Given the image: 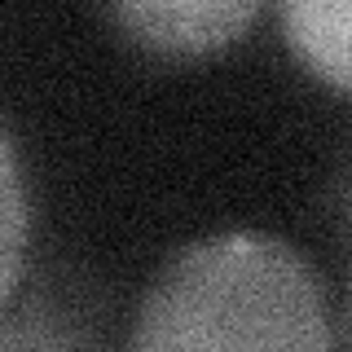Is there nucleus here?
Wrapping results in <instances>:
<instances>
[{
	"label": "nucleus",
	"mask_w": 352,
	"mask_h": 352,
	"mask_svg": "<svg viewBox=\"0 0 352 352\" xmlns=\"http://www.w3.org/2000/svg\"><path fill=\"white\" fill-rule=\"evenodd\" d=\"M128 352H335L317 269L286 238L229 229L154 273Z\"/></svg>",
	"instance_id": "obj_1"
},
{
	"label": "nucleus",
	"mask_w": 352,
	"mask_h": 352,
	"mask_svg": "<svg viewBox=\"0 0 352 352\" xmlns=\"http://www.w3.org/2000/svg\"><path fill=\"white\" fill-rule=\"evenodd\" d=\"M110 18L154 53H216L260 18L256 0H128Z\"/></svg>",
	"instance_id": "obj_2"
},
{
	"label": "nucleus",
	"mask_w": 352,
	"mask_h": 352,
	"mask_svg": "<svg viewBox=\"0 0 352 352\" xmlns=\"http://www.w3.org/2000/svg\"><path fill=\"white\" fill-rule=\"evenodd\" d=\"M278 22L295 58L352 97V0H291L278 9Z\"/></svg>",
	"instance_id": "obj_3"
},
{
	"label": "nucleus",
	"mask_w": 352,
	"mask_h": 352,
	"mask_svg": "<svg viewBox=\"0 0 352 352\" xmlns=\"http://www.w3.org/2000/svg\"><path fill=\"white\" fill-rule=\"evenodd\" d=\"M27 234H31V212H27V185H22V163L0 124V308L14 300L27 264Z\"/></svg>",
	"instance_id": "obj_4"
},
{
	"label": "nucleus",
	"mask_w": 352,
	"mask_h": 352,
	"mask_svg": "<svg viewBox=\"0 0 352 352\" xmlns=\"http://www.w3.org/2000/svg\"><path fill=\"white\" fill-rule=\"evenodd\" d=\"M0 352H84V348L75 330H66L58 317L27 308V313L0 322Z\"/></svg>",
	"instance_id": "obj_5"
},
{
	"label": "nucleus",
	"mask_w": 352,
	"mask_h": 352,
	"mask_svg": "<svg viewBox=\"0 0 352 352\" xmlns=\"http://www.w3.org/2000/svg\"><path fill=\"white\" fill-rule=\"evenodd\" d=\"M348 335H352V295H348Z\"/></svg>",
	"instance_id": "obj_6"
}]
</instances>
